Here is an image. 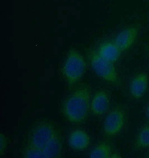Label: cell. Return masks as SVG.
I'll return each mask as SVG.
<instances>
[{"label":"cell","mask_w":149,"mask_h":158,"mask_svg":"<svg viewBox=\"0 0 149 158\" xmlns=\"http://www.w3.org/2000/svg\"><path fill=\"white\" fill-rule=\"evenodd\" d=\"M91 101V89L88 85H79L74 88L64 101V117L70 123L83 122L88 113Z\"/></svg>","instance_id":"cell-1"},{"label":"cell","mask_w":149,"mask_h":158,"mask_svg":"<svg viewBox=\"0 0 149 158\" xmlns=\"http://www.w3.org/2000/svg\"><path fill=\"white\" fill-rule=\"evenodd\" d=\"M58 131L54 124L47 120H40L31 127L26 147L43 151Z\"/></svg>","instance_id":"cell-2"},{"label":"cell","mask_w":149,"mask_h":158,"mask_svg":"<svg viewBox=\"0 0 149 158\" xmlns=\"http://www.w3.org/2000/svg\"><path fill=\"white\" fill-rule=\"evenodd\" d=\"M86 64L84 58L80 52L71 49L64 61L62 71L66 82L74 85L82 79L86 72Z\"/></svg>","instance_id":"cell-3"},{"label":"cell","mask_w":149,"mask_h":158,"mask_svg":"<svg viewBox=\"0 0 149 158\" xmlns=\"http://www.w3.org/2000/svg\"><path fill=\"white\" fill-rule=\"evenodd\" d=\"M89 58L92 69L99 78L111 84L118 83V74L113 63L101 57L96 51L91 52Z\"/></svg>","instance_id":"cell-4"},{"label":"cell","mask_w":149,"mask_h":158,"mask_svg":"<svg viewBox=\"0 0 149 158\" xmlns=\"http://www.w3.org/2000/svg\"><path fill=\"white\" fill-rule=\"evenodd\" d=\"M126 121V114L121 108L112 109L106 116L103 122V131L106 135L113 136L121 131Z\"/></svg>","instance_id":"cell-5"},{"label":"cell","mask_w":149,"mask_h":158,"mask_svg":"<svg viewBox=\"0 0 149 158\" xmlns=\"http://www.w3.org/2000/svg\"><path fill=\"white\" fill-rule=\"evenodd\" d=\"M138 32V28L136 27L125 28L117 35L113 41L121 52H124L131 47L134 44Z\"/></svg>","instance_id":"cell-6"},{"label":"cell","mask_w":149,"mask_h":158,"mask_svg":"<svg viewBox=\"0 0 149 158\" xmlns=\"http://www.w3.org/2000/svg\"><path fill=\"white\" fill-rule=\"evenodd\" d=\"M69 147L73 150H86L90 144V138L86 131L77 129L72 131L68 136Z\"/></svg>","instance_id":"cell-7"},{"label":"cell","mask_w":149,"mask_h":158,"mask_svg":"<svg viewBox=\"0 0 149 158\" xmlns=\"http://www.w3.org/2000/svg\"><path fill=\"white\" fill-rule=\"evenodd\" d=\"M109 96L104 90H99L92 98L90 104L91 110L93 114L101 116L107 111L109 107Z\"/></svg>","instance_id":"cell-8"},{"label":"cell","mask_w":149,"mask_h":158,"mask_svg":"<svg viewBox=\"0 0 149 158\" xmlns=\"http://www.w3.org/2000/svg\"><path fill=\"white\" fill-rule=\"evenodd\" d=\"M148 89V75L141 73L136 76L130 83V92L133 97L136 99L144 96Z\"/></svg>","instance_id":"cell-9"},{"label":"cell","mask_w":149,"mask_h":158,"mask_svg":"<svg viewBox=\"0 0 149 158\" xmlns=\"http://www.w3.org/2000/svg\"><path fill=\"white\" fill-rule=\"evenodd\" d=\"M96 51L101 57L113 63L119 60L122 52L113 41L103 42Z\"/></svg>","instance_id":"cell-10"},{"label":"cell","mask_w":149,"mask_h":158,"mask_svg":"<svg viewBox=\"0 0 149 158\" xmlns=\"http://www.w3.org/2000/svg\"><path fill=\"white\" fill-rule=\"evenodd\" d=\"M63 143L60 134L58 132L43 150L45 158L60 157L62 153Z\"/></svg>","instance_id":"cell-11"},{"label":"cell","mask_w":149,"mask_h":158,"mask_svg":"<svg viewBox=\"0 0 149 158\" xmlns=\"http://www.w3.org/2000/svg\"><path fill=\"white\" fill-rule=\"evenodd\" d=\"M112 155L111 148L109 145L106 143L98 144L91 150L89 157L92 158H111Z\"/></svg>","instance_id":"cell-12"},{"label":"cell","mask_w":149,"mask_h":158,"mask_svg":"<svg viewBox=\"0 0 149 158\" xmlns=\"http://www.w3.org/2000/svg\"><path fill=\"white\" fill-rule=\"evenodd\" d=\"M136 146L140 149L149 148V126L143 127L136 137Z\"/></svg>","instance_id":"cell-13"},{"label":"cell","mask_w":149,"mask_h":158,"mask_svg":"<svg viewBox=\"0 0 149 158\" xmlns=\"http://www.w3.org/2000/svg\"><path fill=\"white\" fill-rule=\"evenodd\" d=\"M22 156L24 158H45L44 154L42 150L26 147L23 150Z\"/></svg>","instance_id":"cell-14"},{"label":"cell","mask_w":149,"mask_h":158,"mask_svg":"<svg viewBox=\"0 0 149 158\" xmlns=\"http://www.w3.org/2000/svg\"><path fill=\"white\" fill-rule=\"evenodd\" d=\"M7 137L3 133L1 134L0 135V154L1 156L5 153L6 148L7 147Z\"/></svg>","instance_id":"cell-15"},{"label":"cell","mask_w":149,"mask_h":158,"mask_svg":"<svg viewBox=\"0 0 149 158\" xmlns=\"http://www.w3.org/2000/svg\"><path fill=\"white\" fill-rule=\"evenodd\" d=\"M145 114H146L147 119L149 122V102H148L145 108Z\"/></svg>","instance_id":"cell-16"},{"label":"cell","mask_w":149,"mask_h":158,"mask_svg":"<svg viewBox=\"0 0 149 158\" xmlns=\"http://www.w3.org/2000/svg\"><path fill=\"white\" fill-rule=\"evenodd\" d=\"M145 50H146L147 55L149 58V46H147V47H146V48H145Z\"/></svg>","instance_id":"cell-17"},{"label":"cell","mask_w":149,"mask_h":158,"mask_svg":"<svg viewBox=\"0 0 149 158\" xmlns=\"http://www.w3.org/2000/svg\"></svg>","instance_id":"cell-18"}]
</instances>
